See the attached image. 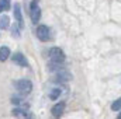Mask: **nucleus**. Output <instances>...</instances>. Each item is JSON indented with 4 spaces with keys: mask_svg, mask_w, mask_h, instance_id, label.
<instances>
[{
    "mask_svg": "<svg viewBox=\"0 0 121 119\" xmlns=\"http://www.w3.org/2000/svg\"><path fill=\"white\" fill-rule=\"evenodd\" d=\"M16 88L18 90L20 94L23 95H28L31 91H32V83L27 79H23V80H18L16 81Z\"/></svg>",
    "mask_w": 121,
    "mask_h": 119,
    "instance_id": "f257e3e1",
    "label": "nucleus"
},
{
    "mask_svg": "<svg viewBox=\"0 0 121 119\" xmlns=\"http://www.w3.org/2000/svg\"><path fill=\"white\" fill-rule=\"evenodd\" d=\"M38 1L39 0H32L30 4V17L34 24H37L39 21V18H41V10L38 7Z\"/></svg>",
    "mask_w": 121,
    "mask_h": 119,
    "instance_id": "f03ea898",
    "label": "nucleus"
},
{
    "mask_svg": "<svg viewBox=\"0 0 121 119\" xmlns=\"http://www.w3.org/2000/svg\"><path fill=\"white\" fill-rule=\"evenodd\" d=\"M49 59L55 63H63L65 62V53L60 48H51L49 49Z\"/></svg>",
    "mask_w": 121,
    "mask_h": 119,
    "instance_id": "7ed1b4c3",
    "label": "nucleus"
},
{
    "mask_svg": "<svg viewBox=\"0 0 121 119\" xmlns=\"http://www.w3.org/2000/svg\"><path fill=\"white\" fill-rule=\"evenodd\" d=\"M56 74H55V77L52 79L54 81H58V83H68L70 79H72V74L69 73V71H66V70H63V69H60L58 71H55Z\"/></svg>",
    "mask_w": 121,
    "mask_h": 119,
    "instance_id": "20e7f679",
    "label": "nucleus"
},
{
    "mask_svg": "<svg viewBox=\"0 0 121 119\" xmlns=\"http://www.w3.org/2000/svg\"><path fill=\"white\" fill-rule=\"evenodd\" d=\"M35 34H37V38L39 41H42V42H45V41L49 39V28L47 25H39L37 28V32Z\"/></svg>",
    "mask_w": 121,
    "mask_h": 119,
    "instance_id": "39448f33",
    "label": "nucleus"
},
{
    "mask_svg": "<svg viewBox=\"0 0 121 119\" xmlns=\"http://www.w3.org/2000/svg\"><path fill=\"white\" fill-rule=\"evenodd\" d=\"M11 60H13V63H16V64L20 66V67H27V66H28V62L26 59V56H24L23 53H20V52L14 53V55L11 56Z\"/></svg>",
    "mask_w": 121,
    "mask_h": 119,
    "instance_id": "423d86ee",
    "label": "nucleus"
},
{
    "mask_svg": "<svg viewBox=\"0 0 121 119\" xmlns=\"http://www.w3.org/2000/svg\"><path fill=\"white\" fill-rule=\"evenodd\" d=\"M13 13H14V18H16V21H17L18 27H20V28H23V14H21V6H20L18 3H16V4H14V7H13Z\"/></svg>",
    "mask_w": 121,
    "mask_h": 119,
    "instance_id": "0eeeda50",
    "label": "nucleus"
},
{
    "mask_svg": "<svg viewBox=\"0 0 121 119\" xmlns=\"http://www.w3.org/2000/svg\"><path fill=\"white\" fill-rule=\"evenodd\" d=\"M63 111H65V102H58L56 105H54L52 107V115L55 116V118H59L60 115L63 114Z\"/></svg>",
    "mask_w": 121,
    "mask_h": 119,
    "instance_id": "6e6552de",
    "label": "nucleus"
},
{
    "mask_svg": "<svg viewBox=\"0 0 121 119\" xmlns=\"http://www.w3.org/2000/svg\"><path fill=\"white\" fill-rule=\"evenodd\" d=\"M13 115L18 119H28L30 118L28 116V111H26L23 108H14L13 109Z\"/></svg>",
    "mask_w": 121,
    "mask_h": 119,
    "instance_id": "1a4fd4ad",
    "label": "nucleus"
},
{
    "mask_svg": "<svg viewBox=\"0 0 121 119\" xmlns=\"http://www.w3.org/2000/svg\"><path fill=\"white\" fill-rule=\"evenodd\" d=\"M9 56H10V49H9L7 46H1V48H0V62L7 60Z\"/></svg>",
    "mask_w": 121,
    "mask_h": 119,
    "instance_id": "9d476101",
    "label": "nucleus"
},
{
    "mask_svg": "<svg viewBox=\"0 0 121 119\" xmlns=\"http://www.w3.org/2000/svg\"><path fill=\"white\" fill-rule=\"evenodd\" d=\"M10 24V18L7 16H1L0 17V30H6Z\"/></svg>",
    "mask_w": 121,
    "mask_h": 119,
    "instance_id": "9b49d317",
    "label": "nucleus"
},
{
    "mask_svg": "<svg viewBox=\"0 0 121 119\" xmlns=\"http://www.w3.org/2000/svg\"><path fill=\"white\" fill-rule=\"evenodd\" d=\"M60 64H62V63H55V62H51V63L48 64V70H49V71H52V73H54V71H58V70H60V69H62V66H60Z\"/></svg>",
    "mask_w": 121,
    "mask_h": 119,
    "instance_id": "f8f14e48",
    "label": "nucleus"
},
{
    "mask_svg": "<svg viewBox=\"0 0 121 119\" xmlns=\"http://www.w3.org/2000/svg\"><path fill=\"white\" fill-rule=\"evenodd\" d=\"M10 10V0H0V13Z\"/></svg>",
    "mask_w": 121,
    "mask_h": 119,
    "instance_id": "ddd939ff",
    "label": "nucleus"
},
{
    "mask_svg": "<svg viewBox=\"0 0 121 119\" xmlns=\"http://www.w3.org/2000/svg\"><path fill=\"white\" fill-rule=\"evenodd\" d=\"M60 95V88H52L49 92V98L51 99H58Z\"/></svg>",
    "mask_w": 121,
    "mask_h": 119,
    "instance_id": "4468645a",
    "label": "nucleus"
},
{
    "mask_svg": "<svg viewBox=\"0 0 121 119\" xmlns=\"http://www.w3.org/2000/svg\"><path fill=\"white\" fill-rule=\"evenodd\" d=\"M120 107H121V99H116V102H113V105H111V109L113 111H120Z\"/></svg>",
    "mask_w": 121,
    "mask_h": 119,
    "instance_id": "2eb2a0df",
    "label": "nucleus"
},
{
    "mask_svg": "<svg viewBox=\"0 0 121 119\" xmlns=\"http://www.w3.org/2000/svg\"><path fill=\"white\" fill-rule=\"evenodd\" d=\"M11 102H13L14 105H20V104H21V98H20V97H13V98H11Z\"/></svg>",
    "mask_w": 121,
    "mask_h": 119,
    "instance_id": "dca6fc26",
    "label": "nucleus"
},
{
    "mask_svg": "<svg viewBox=\"0 0 121 119\" xmlns=\"http://www.w3.org/2000/svg\"><path fill=\"white\" fill-rule=\"evenodd\" d=\"M11 35H13V36H16V38L20 35V34H18V30H17V27H13V32H11Z\"/></svg>",
    "mask_w": 121,
    "mask_h": 119,
    "instance_id": "f3484780",
    "label": "nucleus"
}]
</instances>
